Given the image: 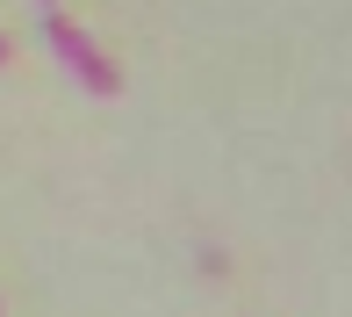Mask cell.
Here are the masks:
<instances>
[{
    "mask_svg": "<svg viewBox=\"0 0 352 317\" xmlns=\"http://www.w3.org/2000/svg\"><path fill=\"white\" fill-rule=\"evenodd\" d=\"M0 58H8V43H0Z\"/></svg>",
    "mask_w": 352,
    "mask_h": 317,
    "instance_id": "cell-3",
    "label": "cell"
},
{
    "mask_svg": "<svg viewBox=\"0 0 352 317\" xmlns=\"http://www.w3.org/2000/svg\"><path fill=\"white\" fill-rule=\"evenodd\" d=\"M43 51H58V58H65V65L87 79V94H116V65H108V58L94 51V43L79 37V29H72L58 8H43Z\"/></svg>",
    "mask_w": 352,
    "mask_h": 317,
    "instance_id": "cell-1",
    "label": "cell"
},
{
    "mask_svg": "<svg viewBox=\"0 0 352 317\" xmlns=\"http://www.w3.org/2000/svg\"><path fill=\"white\" fill-rule=\"evenodd\" d=\"M36 8H58V0H36Z\"/></svg>",
    "mask_w": 352,
    "mask_h": 317,
    "instance_id": "cell-2",
    "label": "cell"
}]
</instances>
